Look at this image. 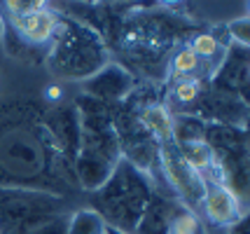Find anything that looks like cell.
Returning a JSON list of instances; mask_svg holds the SVG:
<instances>
[{"instance_id": "13", "label": "cell", "mask_w": 250, "mask_h": 234, "mask_svg": "<svg viewBox=\"0 0 250 234\" xmlns=\"http://www.w3.org/2000/svg\"><path fill=\"white\" fill-rule=\"evenodd\" d=\"M201 59L189 49V47H183L178 54L173 56V73L178 78H196V73L201 70Z\"/></svg>"}, {"instance_id": "7", "label": "cell", "mask_w": 250, "mask_h": 234, "mask_svg": "<svg viewBox=\"0 0 250 234\" xmlns=\"http://www.w3.org/2000/svg\"><path fill=\"white\" fill-rule=\"evenodd\" d=\"M12 26L17 28V33L21 35L26 43H31V45H47L56 35L59 19H56V14L52 10L40 7V10L26 14V17L12 19Z\"/></svg>"}, {"instance_id": "16", "label": "cell", "mask_w": 250, "mask_h": 234, "mask_svg": "<svg viewBox=\"0 0 250 234\" xmlns=\"http://www.w3.org/2000/svg\"><path fill=\"white\" fill-rule=\"evenodd\" d=\"M40 7H44V2H40V0H10V2H5V10L10 12L12 19L26 17V14L40 10Z\"/></svg>"}, {"instance_id": "19", "label": "cell", "mask_w": 250, "mask_h": 234, "mask_svg": "<svg viewBox=\"0 0 250 234\" xmlns=\"http://www.w3.org/2000/svg\"><path fill=\"white\" fill-rule=\"evenodd\" d=\"M231 234H234V232H231Z\"/></svg>"}, {"instance_id": "11", "label": "cell", "mask_w": 250, "mask_h": 234, "mask_svg": "<svg viewBox=\"0 0 250 234\" xmlns=\"http://www.w3.org/2000/svg\"><path fill=\"white\" fill-rule=\"evenodd\" d=\"M65 223L68 220L61 215L38 213V215H31L28 220H23L19 234H65Z\"/></svg>"}, {"instance_id": "8", "label": "cell", "mask_w": 250, "mask_h": 234, "mask_svg": "<svg viewBox=\"0 0 250 234\" xmlns=\"http://www.w3.org/2000/svg\"><path fill=\"white\" fill-rule=\"evenodd\" d=\"M141 122L157 143L173 141V117L164 106H147L141 115Z\"/></svg>"}, {"instance_id": "17", "label": "cell", "mask_w": 250, "mask_h": 234, "mask_svg": "<svg viewBox=\"0 0 250 234\" xmlns=\"http://www.w3.org/2000/svg\"><path fill=\"white\" fill-rule=\"evenodd\" d=\"M105 234H126V232H120V230H112V227H108V230H105Z\"/></svg>"}, {"instance_id": "5", "label": "cell", "mask_w": 250, "mask_h": 234, "mask_svg": "<svg viewBox=\"0 0 250 234\" xmlns=\"http://www.w3.org/2000/svg\"><path fill=\"white\" fill-rule=\"evenodd\" d=\"M246 206L236 192H231L225 185H213L208 183L204 199H201V215L210 227L215 230H234L243 220Z\"/></svg>"}, {"instance_id": "12", "label": "cell", "mask_w": 250, "mask_h": 234, "mask_svg": "<svg viewBox=\"0 0 250 234\" xmlns=\"http://www.w3.org/2000/svg\"><path fill=\"white\" fill-rule=\"evenodd\" d=\"M189 49L201 59V64H206V61H210V59H220V61H222L225 54H227V52H225V47L220 45L210 33L196 35L194 40H192V45H189Z\"/></svg>"}, {"instance_id": "14", "label": "cell", "mask_w": 250, "mask_h": 234, "mask_svg": "<svg viewBox=\"0 0 250 234\" xmlns=\"http://www.w3.org/2000/svg\"><path fill=\"white\" fill-rule=\"evenodd\" d=\"M201 94V78H178L173 87V99L180 103H194Z\"/></svg>"}, {"instance_id": "10", "label": "cell", "mask_w": 250, "mask_h": 234, "mask_svg": "<svg viewBox=\"0 0 250 234\" xmlns=\"http://www.w3.org/2000/svg\"><path fill=\"white\" fill-rule=\"evenodd\" d=\"M105 220L94 209H80L65 223V234H105Z\"/></svg>"}, {"instance_id": "15", "label": "cell", "mask_w": 250, "mask_h": 234, "mask_svg": "<svg viewBox=\"0 0 250 234\" xmlns=\"http://www.w3.org/2000/svg\"><path fill=\"white\" fill-rule=\"evenodd\" d=\"M227 35H229V40L239 43V45L246 49L250 43V19L248 17H241V19L229 21L227 23Z\"/></svg>"}, {"instance_id": "4", "label": "cell", "mask_w": 250, "mask_h": 234, "mask_svg": "<svg viewBox=\"0 0 250 234\" xmlns=\"http://www.w3.org/2000/svg\"><path fill=\"white\" fill-rule=\"evenodd\" d=\"M157 164H159V171L164 173V180H166L168 190L178 199L187 204V206H192V209L201 206L204 192H206V180L194 167L187 164V159L183 157L180 148L173 141L159 143Z\"/></svg>"}, {"instance_id": "1", "label": "cell", "mask_w": 250, "mask_h": 234, "mask_svg": "<svg viewBox=\"0 0 250 234\" xmlns=\"http://www.w3.org/2000/svg\"><path fill=\"white\" fill-rule=\"evenodd\" d=\"M152 197L154 190L150 176L120 157L110 178L96 190L94 211L105 220L108 227L133 234Z\"/></svg>"}, {"instance_id": "18", "label": "cell", "mask_w": 250, "mask_h": 234, "mask_svg": "<svg viewBox=\"0 0 250 234\" xmlns=\"http://www.w3.org/2000/svg\"><path fill=\"white\" fill-rule=\"evenodd\" d=\"M0 35H2V19H0Z\"/></svg>"}, {"instance_id": "3", "label": "cell", "mask_w": 250, "mask_h": 234, "mask_svg": "<svg viewBox=\"0 0 250 234\" xmlns=\"http://www.w3.org/2000/svg\"><path fill=\"white\" fill-rule=\"evenodd\" d=\"M133 234H218V230L210 227L196 209L183 204L173 192H154Z\"/></svg>"}, {"instance_id": "9", "label": "cell", "mask_w": 250, "mask_h": 234, "mask_svg": "<svg viewBox=\"0 0 250 234\" xmlns=\"http://www.w3.org/2000/svg\"><path fill=\"white\" fill-rule=\"evenodd\" d=\"M112 169H115V164H108L103 159H94V157H84V155H80V159H77L80 178L84 183V188L94 190V192L110 178Z\"/></svg>"}, {"instance_id": "2", "label": "cell", "mask_w": 250, "mask_h": 234, "mask_svg": "<svg viewBox=\"0 0 250 234\" xmlns=\"http://www.w3.org/2000/svg\"><path fill=\"white\" fill-rule=\"evenodd\" d=\"M56 45L52 52L54 70L65 78H91L105 66V49L98 35L77 26L75 21H63L56 28Z\"/></svg>"}, {"instance_id": "6", "label": "cell", "mask_w": 250, "mask_h": 234, "mask_svg": "<svg viewBox=\"0 0 250 234\" xmlns=\"http://www.w3.org/2000/svg\"><path fill=\"white\" fill-rule=\"evenodd\" d=\"M131 85L133 82L126 70H122L120 66H103L84 82V91L98 101H117L129 94Z\"/></svg>"}]
</instances>
